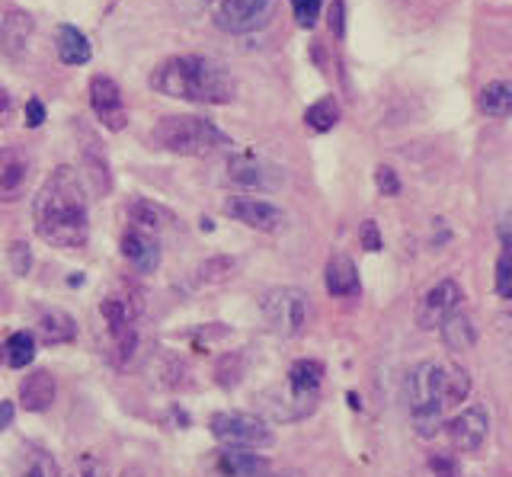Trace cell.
I'll use <instances>...</instances> for the list:
<instances>
[{"label": "cell", "instance_id": "cell-1", "mask_svg": "<svg viewBox=\"0 0 512 477\" xmlns=\"http://www.w3.org/2000/svg\"><path fill=\"white\" fill-rule=\"evenodd\" d=\"M32 221L36 234L45 244L61 250H77L90 237V215H87V193L84 180L74 167H55L32 202Z\"/></svg>", "mask_w": 512, "mask_h": 477}, {"label": "cell", "instance_id": "cell-2", "mask_svg": "<svg viewBox=\"0 0 512 477\" xmlns=\"http://www.w3.org/2000/svg\"><path fill=\"white\" fill-rule=\"evenodd\" d=\"M148 84L164 93L170 100H186V103H212L224 106L234 100V77L228 68L205 55H173L151 71Z\"/></svg>", "mask_w": 512, "mask_h": 477}, {"label": "cell", "instance_id": "cell-3", "mask_svg": "<svg viewBox=\"0 0 512 477\" xmlns=\"http://www.w3.org/2000/svg\"><path fill=\"white\" fill-rule=\"evenodd\" d=\"M404 397L416 433L423 439L436 436L445 410V365L436 359L416 362L404 378Z\"/></svg>", "mask_w": 512, "mask_h": 477}, {"label": "cell", "instance_id": "cell-4", "mask_svg": "<svg viewBox=\"0 0 512 477\" xmlns=\"http://www.w3.org/2000/svg\"><path fill=\"white\" fill-rule=\"evenodd\" d=\"M151 145L183 157H205L231 145L212 119L202 116H164L151 129Z\"/></svg>", "mask_w": 512, "mask_h": 477}, {"label": "cell", "instance_id": "cell-5", "mask_svg": "<svg viewBox=\"0 0 512 477\" xmlns=\"http://www.w3.org/2000/svg\"><path fill=\"white\" fill-rule=\"evenodd\" d=\"M260 311L272 333H279V337H298L308 327V314H311L308 292L295 289V285H279V289L263 295Z\"/></svg>", "mask_w": 512, "mask_h": 477}, {"label": "cell", "instance_id": "cell-6", "mask_svg": "<svg viewBox=\"0 0 512 477\" xmlns=\"http://www.w3.org/2000/svg\"><path fill=\"white\" fill-rule=\"evenodd\" d=\"M208 429L228 449H266L272 445V429L253 413H212Z\"/></svg>", "mask_w": 512, "mask_h": 477}, {"label": "cell", "instance_id": "cell-7", "mask_svg": "<svg viewBox=\"0 0 512 477\" xmlns=\"http://www.w3.org/2000/svg\"><path fill=\"white\" fill-rule=\"evenodd\" d=\"M279 0H218L215 26L231 36H250L269 26Z\"/></svg>", "mask_w": 512, "mask_h": 477}, {"label": "cell", "instance_id": "cell-8", "mask_svg": "<svg viewBox=\"0 0 512 477\" xmlns=\"http://www.w3.org/2000/svg\"><path fill=\"white\" fill-rule=\"evenodd\" d=\"M314 391H298L285 381V385H272L266 391L256 394V407H260L263 417H269L272 423H298L304 417H311L317 407Z\"/></svg>", "mask_w": 512, "mask_h": 477}, {"label": "cell", "instance_id": "cell-9", "mask_svg": "<svg viewBox=\"0 0 512 477\" xmlns=\"http://www.w3.org/2000/svg\"><path fill=\"white\" fill-rule=\"evenodd\" d=\"M228 180L244 189H279L285 183V170L263 154L244 151L228 157Z\"/></svg>", "mask_w": 512, "mask_h": 477}, {"label": "cell", "instance_id": "cell-10", "mask_svg": "<svg viewBox=\"0 0 512 477\" xmlns=\"http://www.w3.org/2000/svg\"><path fill=\"white\" fill-rule=\"evenodd\" d=\"M224 215H231L240 225L266 231V234L285 231V221H288V215L279 205H272L269 199H256V196H231L224 202Z\"/></svg>", "mask_w": 512, "mask_h": 477}, {"label": "cell", "instance_id": "cell-11", "mask_svg": "<svg viewBox=\"0 0 512 477\" xmlns=\"http://www.w3.org/2000/svg\"><path fill=\"white\" fill-rule=\"evenodd\" d=\"M464 305V289L455 279H439L416 305V324L423 330H436L448 314H455Z\"/></svg>", "mask_w": 512, "mask_h": 477}, {"label": "cell", "instance_id": "cell-12", "mask_svg": "<svg viewBox=\"0 0 512 477\" xmlns=\"http://www.w3.org/2000/svg\"><path fill=\"white\" fill-rule=\"evenodd\" d=\"M90 109L109 132H122L128 122V106L119 84L106 74H96L90 81Z\"/></svg>", "mask_w": 512, "mask_h": 477}, {"label": "cell", "instance_id": "cell-13", "mask_svg": "<svg viewBox=\"0 0 512 477\" xmlns=\"http://www.w3.org/2000/svg\"><path fill=\"white\" fill-rule=\"evenodd\" d=\"M487 433H490V413L480 404L461 410L458 417L448 423V439H452V445L461 452H477L480 445L487 442Z\"/></svg>", "mask_w": 512, "mask_h": 477}, {"label": "cell", "instance_id": "cell-14", "mask_svg": "<svg viewBox=\"0 0 512 477\" xmlns=\"http://www.w3.org/2000/svg\"><path fill=\"white\" fill-rule=\"evenodd\" d=\"M32 33H36V17L26 10H7L0 20V52L7 58H23L29 52Z\"/></svg>", "mask_w": 512, "mask_h": 477}, {"label": "cell", "instance_id": "cell-15", "mask_svg": "<svg viewBox=\"0 0 512 477\" xmlns=\"http://www.w3.org/2000/svg\"><path fill=\"white\" fill-rule=\"evenodd\" d=\"M32 164L23 151L16 148H4L0 151V202H16L26 193Z\"/></svg>", "mask_w": 512, "mask_h": 477}, {"label": "cell", "instance_id": "cell-16", "mask_svg": "<svg viewBox=\"0 0 512 477\" xmlns=\"http://www.w3.org/2000/svg\"><path fill=\"white\" fill-rule=\"evenodd\" d=\"M122 257L132 263L138 273H154L160 266V247H157V237L154 234H144L128 228L122 234Z\"/></svg>", "mask_w": 512, "mask_h": 477}, {"label": "cell", "instance_id": "cell-17", "mask_svg": "<svg viewBox=\"0 0 512 477\" xmlns=\"http://www.w3.org/2000/svg\"><path fill=\"white\" fill-rule=\"evenodd\" d=\"M324 285H327V292L333 298H352V295H359L362 282H359L356 263H352L346 253H336V257H330V263L324 269Z\"/></svg>", "mask_w": 512, "mask_h": 477}, {"label": "cell", "instance_id": "cell-18", "mask_svg": "<svg viewBox=\"0 0 512 477\" xmlns=\"http://www.w3.org/2000/svg\"><path fill=\"white\" fill-rule=\"evenodd\" d=\"M215 468L221 477H266L269 474V458L244 452V449H224L218 452Z\"/></svg>", "mask_w": 512, "mask_h": 477}, {"label": "cell", "instance_id": "cell-19", "mask_svg": "<svg viewBox=\"0 0 512 477\" xmlns=\"http://www.w3.org/2000/svg\"><path fill=\"white\" fill-rule=\"evenodd\" d=\"M125 218H128V225H132L135 231H144V234H157V231H164L170 228V221H173V212L164 209L160 202H151V199H135V202H128L125 205Z\"/></svg>", "mask_w": 512, "mask_h": 477}, {"label": "cell", "instance_id": "cell-20", "mask_svg": "<svg viewBox=\"0 0 512 477\" xmlns=\"http://www.w3.org/2000/svg\"><path fill=\"white\" fill-rule=\"evenodd\" d=\"M55 401V378L52 372H45V369H36V372H29L23 378V385H20V404L32 413H42L48 410Z\"/></svg>", "mask_w": 512, "mask_h": 477}, {"label": "cell", "instance_id": "cell-21", "mask_svg": "<svg viewBox=\"0 0 512 477\" xmlns=\"http://www.w3.org/2000/svg\"><path fill=\"white\" fill-rule=\"evenodd\" d=\"M439 333H442V343L448 349H455V353H464V349H471L477 343V327H474V317L468 311H455L448 314L445 321L439 324Z\"/></svg>", "mask_w": 512, "mask_h": 477}, {"label": "cell", "instance_id": "cell-22", "mask_svg": "<svg viewBox=\"0 0 512 477\" xmlns=\"http://www.w3.org/2000/svg\"><path fill=\"white\" fill-rule=\"evenodd\" d=\"M13 477H61L58 461L39 445H23L13 461Z\"/></svg>", "mask_w": 512, "mask_h": 477}, {"label": "cell", "instance_id": "cell-23", "mask_svg": "<svg viewBox=\"0 0 512 477\" xmlns=\"http://www.w3.org/2000/svg\"><path fill=\"white\" fill-rule=\"evenodd\" d=\"M55 49H58V58L64 65H87L93 49H90V39L80 33L77 26L64 23L58 26V39H55Z\"/></svg>", "mask_w": 512, "mask_h": 477}, {"label": "cell", "instance_id": "cell-24", "mask_svg": "<svg viewBox=\"0 0 512 477\" xmlns=\"http://www.w3.org/2000/svg\"><path fill=\"white\" fill-rule=\"evenodd\" d=\"M39 333H42V340L45 343H71L77 337V324H74V317L68 311H61V308H52V311H45L39 317Z\"/></svg>", "mask_w": 512, "mask_h": 477}, {"label": "cell", "instance_id": "cell-25", "mask_svg": "<svg viewBox=\"0 0 512 477\" xmlns=\"http://www.w3.org/2000/svg\"><path fill=\"white\" fill-rule=\"evenodd\" d=\"M477 106H480V113H487L493 119H506L512 113V87L506 81L487 84L484 90H480Z\"/></svg>", "mask_w": 512, "mask_h": 477}, {"label": "cell", "instance_id": "cell-26", "mask_svg": "<svg viewBox=\"0 0 512 477\" xmlns=\"http://www.w3.org/2000/svg\"><path fill=\"white\" fill-rule=\"evenodd\" d=\"M336 122H340V103H336V97H320L317 103L304 109V125L317 135L330 132Z\"/></svg>", "mask_w": 512, "mask_h": 477}, {"label": "cell", "instance_id": "cell-27", "mask_svg": "<svg viewBox=\"0 0 512 477\" xmlns=\"http://www.w3.org/2000/svg\"><path fill=\"white\" fill-rule=\"evenodd\" d=\"M288 385L298 391H314L320 394V381H324V365L317 359H298L292 369H288Z\"/></svg>", "mask_w": 512, "mask_h": 477}, {"label": "cell", "instance_id": "cell-28", "mask_svg": "<svg viewBox=\"0 0 512 477\" xmlns=\"http://www.w3.org/2000/svg\"><path fill=\"white\" fill-rule=\"evenodd\" d=\"M4 349H7V362L13 369H26V365L36 359V337H32L29 330H16Z\"/></svg>", "mask_w": 512, "mask_h": 477}, {"label": "cell", "instance_id": "cell-29", "mask_svg": "<svg viewBox=\"0 0 512 477\" xmlns=\"http://www.w3.org/2000/svg\"><path fill=\"white\" fill-rule=\"evenodd\" d=\"M234 269H237V260L231 257H215V260H208L196 269V282L199 285H218V282H228L234 276Z\"/></svg>", "mask_w": 512, "mask_h": 477}, {"label": "cell", "instance_id": "cell-30", "mask_svg": "<svg viewBox=\"0 0 512 477\" xmlns=\"http://www.w3.org/2000/svg\"><path fill=\"white\" fill-rule=\"evenodd\" d=\"M471 391V375L458 365H445V407L464 401Z\"/></svg>", "mask_w": 512, "mask_h": 477}, {"label": "cell", "instance_id": "cell-31", "mask_svg": "<svg viewBox=\"0 0 512 477\" xmlns=\"http://www.w3.org/2000/svg\"><path fill=\"white\" fill-rule=\"evenodd\" d=\"M64 477H109L106 458L96 455V452H84L80 458H74V465L68 468Z\"/></svg>", "mask_w": 512, "mask_h": 477}, {"label": "cell", "instance_id": "cell-32", "mask_svg": "<svg viewBox=\"0 0 512 477\" xmlns=\"http://www.w3.org/2000/svg\"><path fill=\"white\" fill-rule=\"evenodd\" d=\"M496 295L509 298L512 295V263H509V247H503L500 260H496Z\"/></svg>", "mask_w": 512, "mask_h": 477}, {"label": "cell", "instance_id": "cell-33", "mask_svg": "<svg viewBox=\"0 0 512 477\" xmlns=\"http://www.w3.org/2000/svg\"><path fill=\"white\" fill-rule=\"evenodd\" d=\"M292 13H295L298 26L311 29L320 17V0H292Z\"/></svg>", "mask_w": 512, "mask_h": 477}, {"label": "cell", "instance_id": "cell-34", "mask_svg": "<svg viewBox=\"0 0 512 477\" xmlns=\"http://www.w3.org/2000/svg\"><path fill=\"white\" fill-rule=\"evenodd\" d=\"M375 186H378V193L381 196H397L400 193V180H397V173L391 167H378L375 170Z\"/></svg>", "mask_w": 512, "mask_h": 477}, {"label": "cell", "instance_id": "cell-35", "mask_svg": "<svg viewBox=\"0 0 512 477\" xmlns=\"http://www.w3.org/2000/svg\"><path fill=\"white\" fill-rule=\"evenodd\" d=\"M330 29H333V36H340L346 33V4L343 0H333L330 4Z\"/></svg>", "mask_w": 512, "mask_h": 477}, {"label": "cell", "instance_id": "cell-36", "mask_svg": "<svg viewBox=\"0 0 512 477\" xmlns=\"http://www.w3.org/2000/svg\"><path fill=\"white\" fill-rule=\"evenodd\" d=\"M42 122H45V106L39 100H29L26 103V125L29 129H39Z\"/></svg>", "mask_w": 512, "mask_h": 477}, {"label": "cell", "instance_id": "cell-37", "mask_svg": "<svg viewBox=\"0 0 512 477\" xmlns=\"http://www.w3.org/2000/svg\"><path fill=\"white\" fill-rule=\"evenodd\" d=\"M362 244H365V250H381V237H378V225L375 221H365L362 225Z\"/></svg>", "mask_w": 512, "mask_h": 477}, {"label": "cell", "instance_id": "cell-38", "mask_svg": "<svg viewBox=\"0 0 512 477\" xmlns=\"http://www.w3.org/2000/svg\"><path fill=\"white\" fill-rule=\"evenodd\" d=\"M10 257H13L16 273L26 276V269H29V250H26L23 244H13V247H10Z\"/></svg>", "mask_w": 512, "mask_h": 477}, {"label": "cell", "instance_id": "cell-39", "mask_svg": "<svg viewBox=\"0 0 512 477\" xmlns=\"http://www.w3.org/2000/svg\"><path fill=\"white\" fill-rule=\"evenodd\" d=\"M13 119V100H10V93L0 87V129Z\"/></svg>", "mask_w": 512, "mask_h": 477}, {"label": "cell", "instance_id": "cell-40", "mask_svg": "<svg viewBox=\"0 0 512 477\" xmlns=\"http://www.w3.org/2000/svg\"><path fill=\"white\" fill-rule=\"evenodd\" d=\"M429 465H432V471H442L445 477H455V468H452V461H445V458H432Z\"/></svg>", "mask_w": 512, "mask_h": 477}, {"label": "cell", "instance_id": "cell-41", "mask_svg": "<svg viewBox=\"0 0 512 477\" xmlns=\"http://www.w3.org/2000/svg\"><path fill=\"white\" fill-rule=\"evenodd\" d=\"M13 423V404H0V429H4V426H10Z\"/></svg>", "mask_w": 512, "mask_h": 477}, {"label": "cell", "instance_id": "cell-42", "mask_svg": "<svg viewBox=\"0 0 512 477\" xmlns=\"http://www.w3.org/2000/svg\"><path fill=\"white\" fill-rule=\"evenodd\" d=\"M119 477H148V468H144V465H128Z\"/></svg>", "mask_w": 512, "mask_h": 477}, {"label": "cell", "instance_id": "cell-43", "mask_svg": "<svg viewBox=\"0 0 512 477\" xmlns=\"http://www.w3.org/2000/svg\"><path fill=\"white\" fill-rule=\"evenodd\" d=\"M266 477H304L301 471H276V474H266Z\"/></svg>", "mask_w": 512, "mask_h": 477}]
</instances>
